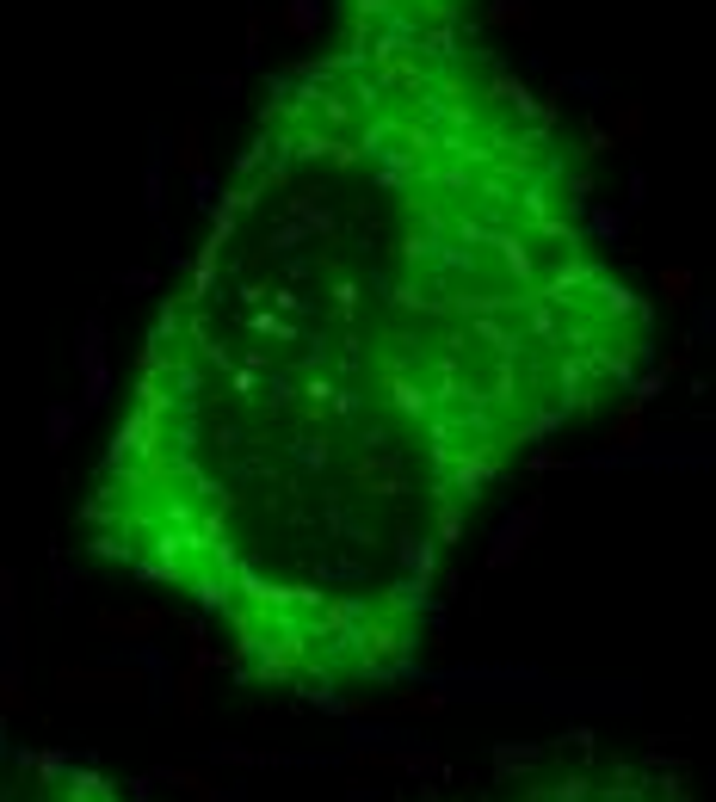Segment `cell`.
<instances>
[{
	"mask_svg": "<svg viewBox=\"0 0 716 802\" xmlns=\"http://www.w3.org/2000/svg\"><path fill=\"white\" fill-rule=\"evenodd\" d=\"M661 321L488 0H321L130 358L75 537L241 685H402L476 513L649 377Z\"/></svg>",
	"mask_w": 716,
	"mask_h": 802,
	"instance_id": "1",
	"label": "cell"
},
{
	"mask_svg": "<svg viewBox=\"0 0 716 802\" xmlns=\"http://www.w3.org/2000/svg\"><path fill=\"white\" fill-rule=\"evenodd\" d=\"M445 802H698L692 784L655 753L568 741L537 759H519L507 772L482 778L476 790Z\"/></svg>",
	"mask_w": 716,
	"mask_h": 802,
	"instance_id": "2",
	"label": "cell"
},
{
	"mask_svg": "<svg viewBox=\"0 0 716 802\" xmlns=\"http://www.w3.org/2000/svg\"><path fill=\"white\" fill-rule=\"evenodd\" d=\"M0 802H149V796L130 778H118L112 765L50 747V741H31L0 710Z\"/></svg>",
	"mask_w": 716,
	"mask_h": 802,
	"instance_id": "3",
	"label": "cell"
}]
</instances>
